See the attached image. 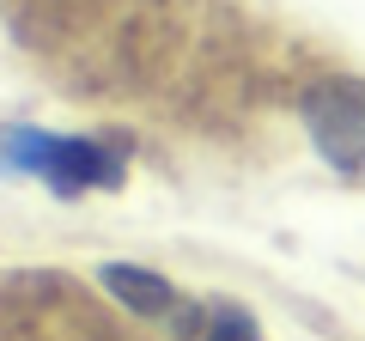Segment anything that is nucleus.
<instances>
[{
  "mask_svg": "<svg viewBox=\"0 0 365 341\" xmlns=\"http://www.w3.org/2000/svg\"><path fill=\"white\" fill-rule=\"evenodd\" d=\"M299 122L311 134L317 158L335 177L365 183V79L359 73H323L304 86L299 98Z\"/></svg>",
  "mask_w": 365,
  "mask_h": 341,
  "instance_id": "2",
  "label": "nucleus"
},
{
  "mask_svg": "<svg viewBox=\"0 0 365 341\" xmlns=\"http://www.w3.org/2000/svg\"><path fill=\"white\" fill-rule=\"evenodd\" d=\"M0 170L43 177L55 195H86V189L122 183V146L86 141V134H43V128H0Z\"/></svg>",
  "mask_w": 365,
  "mask_h": 341,
  "instance_id": "1",
  "label": "nucleus"
},
{
  "mask_svg": "<svg viewBox=\"0 0 365 341\" xmlns=\"http://www.w3.org/2000/svg\"><path fill=\"white\" fill-rule=\"evenodd\" d=\"M207 341H262V329H256V317H250V311L220 305V311L207 317Z\"/></svg>",
  "mask_w": 365,
  "mask_h": 341,
  "instance_id": "4",
  "label": "nucleus"
},
{
  "mask_svg": "<svg viewBox=\"0 0 365 341\" xmlns=\"http://www.w3.org/2000/svg\"><path fill=\"white\" fill-rule=\"evenodd\" d=\"M98 280H104V292L134 317H165L170 305H177V287H170L165 275H153V268H140V263H104Z\"/></svg>",
  "mask_w": 365,
  "mask_h": 341,
  "instance_id": "3",
  "label": "nucleus"
}]
</instances>
